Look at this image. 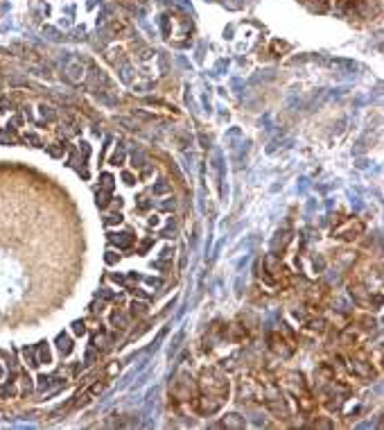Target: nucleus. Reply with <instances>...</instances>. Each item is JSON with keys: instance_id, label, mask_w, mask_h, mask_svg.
<instances>
[{"instance_id": "nucleus-7", "label": "nucleus", "mask_w": 384, "mask_h": 430, "mask_svg": "<svg viewBox=\"0 0 384 430\" xmlns=\"http://www.w3.org/2000/svg\"><path fill=\"white\" fill-rule=\"evenodd\" d=\"M102 179H104V183H102V186H104V190H111L113 188V177H111V174H104Z\"/></svg>"}, {"instance_id": "nucleus-4", "label": "nucleus", "mask_w": 384, "mask_h": 430, "mask_svg": "<svg viewBox=\"0 0 384 430\" xmlns=\"http://www.w3.org/2000/svg\"><path fill=\"white\" fill-rule=\"evenodd\" d=\"M145 312H147V306H145V303H136V301L131 303V315H134V317L136 315L140 317V315H145Z\"/></svg>"}, {"instance_id": "nucleus-2", "label": "nucleus", "mask_w": 384, "mask_h": 430, "mask_svg": "<svg viewBox=\"0 0 384 430\" xmlns=\"http://www.w3.org/2000/svg\"><path fill=\"white\" fill-rule=\"evenodd\" d=\"M57 346L61 353H70V351H73V342H70V338H66L64 333L57 338Z\"/></svg>"}, {"instance_id": "nucleus-8", "label": "nucleus", "mask_w": 384, "mask_h": 430, "mask_svg": "<svg viewBox=\"0 0 384 430\" xmlns=\"http://www.w3.org/2000/svg\"><path fill=\"white\" fill-rule=\"evenodd\" d=\"M97 204L104 209V206L109 204V195H107V193H100V195H97Z\"/></svg>"}, {"instance_id": "nucleus-1", "label": "nucleus", "mask_w": 384, "mask_h": 430, "mask_svg": "<svg viewBox=\"0 0 384 430\" xmlns=\"http://www.w3.org/2000/svg\"><path fill=\"white\" fill-rule=\"evenodd\" d=\"M222 426H226V428H244V419H242L240 414H226V419L222 421Z\"/></svg>"}, {"instance_id": "nucleus-3", "label": "nucleus", "mask_w": 384, "mask_h": 430, "mask_svg": "<svg viewBox=\"0 0 384 430\" xmlns=\"http://www.w3.org/2000/svg\"><path fill=\"white\" fill-rule=\"evenodd\" d=\"M111 240H113V242H117L120 247H129V245H131V236H129V233H120V238L113 236V233H111Z\"/></svg>"}, {"instance_id": "nucleus-6", "label": "nucleus", "mask_w": 384, "mask_h": 430, "mask_svg": "<svg viewBox=\"0 0 384 430\" xmlns=\"http://www.w3.org/2000/svg\"><path fill=\"white\" fill-rule=\"evenodd\" d=\"M38 351H41V360H43V362H50V351H48V346H43V344H41V346H38Z\"/></svg>"}, {"instance_id": "nucleus-5", "label": "nucleus", "mask_w": 384, "mask_h": 430, "mask_svg": "<svg viewBox=\"0 0 384 430\" xmlns=\"http://www.w3.org/2000/svg\"><path fill=\"white\" fill-rule=\"evenodd\" d=\"M73 331H75L77 335H84L86 333V324L84 322H75L73 324Z\"/></svg>"}]
</instances>
